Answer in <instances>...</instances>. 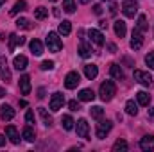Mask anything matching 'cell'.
<instances>
[{
	"label": "cell",
	"instance_id": "cell-50",
	"mask_svg": "<svg viewBox=\"0 0 154 152\" xmlns=\"http://www.w3.org/2000/svg\"><path fill=\"white\" fill-rule=\"evenodd\" d=\"M4 2H5V0H0V5H2V4H4Z\"/></svg>",
	"mask_w": 154,
	"mask_h": 152
},
{
	"label": "cell",
	"instance_id": "cell-18",
	"mask_svg": "<svg viewBox=\"0 0 154 152\" xmlns=\"http://www.w3.org/2000/svg\"><path fill=\"white\" fill-rule=\"evenodd\" d=\"M113 29H115V34L118 36V38H124L125 32H127V29H125V22H122V20H116L115 23H113Z\"/></svg>",
	"mask_w": 154,
	"mask_h": 152
},
{
	"label": "cell",
	"instance_id": "cell-16",
	"mask_svg": "<svg viewBox=\"0 0 154 152\" xmlns=\"http://www.w3.org/2000/svg\"><path fill=\"white\" fill-rule=\"evenodd\" d=\"M95 99V93H93V90H90V88H84V90H81L79 91V100H82V102H91Z\"/></svg>",
	"mask_w": 154,
	"mask_h": 152
},
{
	"label": "cell",
	"instance_id": "cell-44",
	"mask_svg": "<svg viewBox=\"0 0 154 152\" xmlns=\"http://www.w3.org/2000/svg\"><path fill=\"white\" fill-rule=\"evenodd\" d=\"M111 14H116V5L115 4H111Z\"/></svg>",
	"mask_w": 154,
	"mask_h": 152
},
{
	"label": "cell",
	"instance_id": "cell-14",
	"mask_svg": "<svg viewBox=\"0 0 154 152\" xmlns=\"http://www.w3.org/2000/svg\"><path fill=\"white\" fill-rule=\"evenodd\" d=\"M88 36H90V39H91L95 45H99V47L104 45V36H102L100 31H97V29H90V31H88Z\"/></svg>",
	"mask_w": 154,
	"mask_h": 152
},
{
	"label": "cell",
	"instance_id": "cell-10",
	"mask_svg": "<svg viewBox=\"0 0 154 152\" xmlns=\"http://www.w3.org/2000/svg\"><path fill=\"white\" fill-rule=\"evenodd\" d=\"M79 82H81V75L77 74V72H70L68 75L65 77V86L68 88V90H74L79 86Z\"/></svg>",
	"mask_w": 154,
	"mask_h": 152
},
{
	"label": "cell",
	"instance_id": "cell-51",
	"mask_svg": "<svg viewBox=\"0 0 154 152\" xmlns=\"http://www.w3.org/2000/svg\"><path fill=\"white\" fill-rule=\"evenodd\" d=\"M50 2H57V0H50Z\"/></svg>",
	"mask_w": 154,
	"mask_h": 152
},
{
	"label": "cell",
	"instance_id": "cell-48",
	"mask_svg": "<svg viewBox=\"0 0 154 152\" xmlns=\"http://www.w3.org/2000/svg\"><path fill=\"white\" fill-rule=\"evenodd\" d=\"M0 97H5V90L4 88H0Z\"/></svg>",
	"mask_w": 154,
	"mask_h": 152
},
{
	"label": "cell",
	"instance_id": "cell-26",
	"mask_svg": "<svg viewBox=\"0 0 154 152\" xmlns=\"http://www.w3.org/2000/svg\"><path fill=\"white\" fill-rule=\"evenodd\" d=\"M74 123H75V122H74V118H72L70 114H65V116L61 118V125H63L65 131H72V129H74Z\"/></svg>",
	"mask_w": 154,
	"mask_h": 152
},
{
	"label": "cell",
	"instance_id": "cell-6",
	"mask_svg": "<svg viewBox=\"0 0 154 152\" xmlns=\"http://www.w3.org/2000/svg\"><path fill=\"white\" fill-rule=\"evenodd\" d=\"M0 79L9 82L11 81V70H9V65H7V57L5 56H0Z\"/></svg>",
	"mask_w": 154,
	"mask_h": 152
},
{
	"label": "cell",
	"instance_id": "cell-37",
	"mask_svg": "<svg viewBox=\"0 0 154 152\" xmlns=\"http://www.w3.org/2000/svg\"><path fill=\"white\" fill-rule=\"evenodd\" d=\"M145 63H147V66L154 70V52H149L147 56H145Z\"/></svg>",
	"mask_w": 154,
	"mask_h": 152
},
{
	"label": "cell",
	"instance_id": "cell-34",
	"mask_svg": "<svg viewBox=\"0 0 154 152\" xmlns=\"http://www.w3.org/2000/svg\"><path fill=\"white\" fill-rule=\"evenodd\" d=\"M136 29H138L140 32H145V31H147V18H145L143 14H140V16H138V23H136Z\"/></svg>",
	"mask_w": 154,
	"mask_h": 152
},
{
	"label": "cell",
	"instance_id": "cell-22",
	"mask_svg": "<svg viewBox=\"0 0 154 152\" xmlns=\"http://www.w3.org/2000/svg\"><path fill=\"white\" fill-rule=\"evenodd\" d=\"M13 65H14V68L20 72V70H25L27 68V57L25 56H16L14 57V61H13Z\"/></svg>",
	"mask_w": 154,
	"mask_h": 152
},
{
	"label": "cell",
	"instance_id": "cell-13",
	"mask_svg": "<svg viewBox=\"0 0 154 152\" xmlns=\"http://www.w3.org/2000/svg\"><path fill=\"white\" fill-rule=\"evenodd\" d=\"M5 134H7V138L11 140V143H14V145L20 143V134H18V131H16L14 125H7V127H5Z\"/></svg>",
	"mask_w": 154,
	"mask_h": 152
},
{
	"label": "cell",
	"instance_id": "cell-30",
	"mask_svg": "<svg viewBox=\"0 0 154 152\" xmlns=\"http://www.w3.org/2000/svg\"><path fill=\"white\" fill-rule=\"evenodd\" d=\"M22 136H23V140H25V141H31V143L36 140V134H34V131H32L31 127H25V129L22 131Z\"/></svg>",
	"mask_w": 154,
	"mask_h": 152
},
{
	"label": "cell",
	"instance_id": "cell-39",
	"mask_svg": "<svg viewBox=\"0 0 154 152\" xmlns=\"http://www.w3.org/2000/svg\"><path fill=\"white\" fill-rule=\"evenodd\" d=\"M25 120H27V123H29V125H32V123H34V113H32V111H27Z\"/></svg>",
	"mask_w": 154,
	"mask_h": 152
},
{
	"label": "cell",
	"instance_id": "cell-5",
	"mask_svg": "<svg viewBox=\"0 0 154 152\" xmlns=\"http://www.w3.org/2000/svg\"><path fill=\"white\" fill-rule=\"evenodd\" d=\"M111 127H113V123H111L109 120H102V122L97 125V132H95V134H97V138H99V140H104V138H106V134L111 131Z\"/></svg>",
	"mask_w": 154,
	"mask_h": 152
},
{
	"label": "cell",
	"instance_id": "cell-29",
	"mask_svg": "<svg viewBox=\"0 0 154 152\" xmlns=\"http://www.w3.org/2000/svg\"><path fill=\"white\" fill-rule=\"evenodd\" d=\"M125 113L134 116V114L138 113V104H134V100H127L125 102Z\"/></svg>",
	"mask_w": 154,
	"mask_h": 152
},
{
	"label": "cell",
	"instance_id": "cell-11",
	"mask_svg": "<svg viewBox=\"0 0 154 152\" xmlns=\"http://www.w3.org/2000/svg\"><path fill=\"white\" fill-rule=\"evenodd\" d=\"M0 118L5 120V122L13 120V118H14V109H13L9 104H2V106H0Z\"/></svg>",
	"mask_w": 154,
	"mask_h": 152
},
{
	"label": "cell",
	"instance_id": "cell-35",
	"mask_svg": "<svg viewBox=\"0 0 154 152\" xmlns=\"http://www.w3.org/2000/svg\"><path fill=\"white\" fill-rule=\"evenodd\" d=\"M16 27H18V29H25V31H29L32 25H31V22H29L27 18H18V20H16Z\"/></svg>",
	"mask_w": 154,
	"mask_h": 152
},
{
	"label": "cell",
	"instance_id": "cell-2",
	"mask_svg": "<svg viewBox=\"0 0 154 152\" xmlns=\"http://www.w3.org/2000/svg\"><path fill=\"white\" fill-rule=\"evenodd\" d=\"M45 41H47V47H48L50 52H59L63 48V41L57 36V32H48Z\"/></svg>",
	"mask_w": 154,
	"mask_h": 152
},
{
	"label": "cell",
	"instance_id": "cell-8",
	"mask_svg": "<svg viewBox=\"0 0 154 152\" xmlns=\"http://www.w3.org/2000/svg\"><path fill=\"white\" fill-rule=\"evenodd\" d=\"M134 81H138L140 84L143 86H151L152 84V77L149 72H143V70H134Z\"/></svg>",
	"mask_w": 154,
	"mask_h": 152
},
{
	"label": "cell",
	"instance_id": "cell-3",
	"mask_svg": "<svg viewBox=\"0 0 154 152\" xmlns=\"http://www.w3.org/2000/svg\"><path fill=\"white\" fill-rule=\"evenodd\" d=\"M75 131H77V136L79 138H82V140H90L88 136H90V125H88V122L84 120V118H81V120H77L75 122Z\"/></svg>",
	"mask_w": 154,
	"mask_h": 152
},
{
	"label": "cell",
	"instance_id": "cell-19",
	"mask_svg": "<svg viewBox=\"0 0 154 152\" xmlns=\"http://www.w3.org/2000/svg\"><path fill=\"white\" fill-rule=\"evenodd\" d=\"M25 43V38H22V36H16V34H11L9 36V50L13 52L18 45H23Z\"/></svg>",
	"mask_w": 154,
	"mask_h": 152
},
{
	"label": "cell",
	"instance_id": "cell-41",
	"mask_svg": "<svg viewBox=\"0 0 154 152\" xmlns=\"http://www.w3.org/2000/svg\"><path fill=\"white\" fill-rule=\"evenodd\" d=\"M93 13H95V14H102V7H100L99 4H97V5H93Z\"/></svg>",
	"mask_w": 154,
	"mask_h": 152
},
{
	"label": "cell",
	"instance_id": "cell-9",
	"mask_svg": "<svg viewBox=\"0 0 154 152\" xmlns=\"http://www.w3.org/2000/svg\"><path fill=\"white\" fill-rule=\"evenodd\" d=\"M129 45H131L133 50H140L142 45H143V32H140L136 27H134V31H133V39H131Z\"/></svg>",
	"mask_w": 154,
	"mask_h": 152
},
{
	"label": "cell",
	"instance_id": "cell-40",
	"mask_svg": "<svg viewBox=\"0 0 154 152\" xmlns=\"http://www.w3.org/2000/svg\"><path fill=\"white\" fill-rule=\"evenodd\" d=\"M68 108H70L72 111H77V109H79V104H77L75 100H70V102H68Z\"/></svg>",
	"mask_w": 154,
	"mask_h": 152
},
{
	"label": "cell",
	"instance_id": "cell-7",
	"mask_svg": "<svg viewBox=\"0 0 154 152\" xmlns=\"http://www.w3.org/2000/svg\"><path fill=\"white\" fill-rule=\"evenodd\" d=\"M122 13L127 16V18H134L138 14V5L136 2H124L122 4Z\"/></svg>",
	"mask_w": 154,
	"mask_h": 152
},
{
	"label": "cell",
	"instance_id": "cell-15",
	"mask_svg": "<svg viewBox=\"0 0 154 152\" xmlns=\"http://www.w3.org/2000/svg\"><path fill=\"white\" fill-rule=\"evenodd\" d=\"M20 91H22L23 95H29V93H31V77L29 75L20 77Z\"/></svg>",
	"mask_w": 154,
	"mask_h": 152
},
{
	"label": "cell",
	"instance_id": "cell-45",
	"mask_svg": "<svg viewBox=\"0 0 154 152\" xmlns=\"http://www.w3.org/2000/svg\"><path fill=\"white\" fill-rule=\"evenodd\" d=\"M4 143H5V136H0V147H4Z\"/></svg>",
	"mask_w": 154,
	"mask_h": 152
},
{
	"label": "cell",
	"instance_id": "cell-43",
	"mask_svg": "<svg viewBox=\"0 0 154 152\" xmlns=\"http://www.w3.org/2000/svg\"><path fill=\"white\" fill-rule=\"evenodd\" d=\"M99 27H100V29H108V23H106L104 20H100V22H99Z\"/></svg>",
	"mask_w": 154,
	"mask_h": 152
},
{
	"label": "cell",
	"instance_id": "cell-23",
	"mask_svg": "<svg viewBox=\"0 0 154 152\" xmlns=\"http://www.w3.org/2000/svg\"><path fill=\"white\" fill-rule=\"evenodd\" d=\"M136 100H138L140 106H149V102H151V95H149L147 91H138V93H136Z\"/></svg>",
	"mask_w": 154,
	"mask_h": 152
},
{
	"label": "cell",
	"instance_id": "cell-47",
	"mask_svg": "<svg viewBox=\"0 0 154 152\" xmlns=\"http://www.w3.org/2000/svg\"><path fill=\"white\" fill-rule=\"evenodd\" d=\"M149 118H152L154 120V108H151V111H149Z\"/></svg>",
	"mask_w": 154,
	"mask_h": 152
},
{
	"label": "cell",
	"instance_id": "cell-33",
	"mask_svg": "<svg viewBox=\"0 0 154 152\" xmlns=\"http://www.w3.org/2000/svg\"><path fill=\"white\" fill-rule=\"evenodd\" d=\"M63 9L66 11V13H75V0H63Z\"/></svg>",
	"mask_w": 154,
	"mask_h": 152
},
{
	"label": "cell",
	"instance_id": "cell-4",
	"mask_svg": "<svg viewBox=\"0 0 154 152\" xmlns=\"http://www.w3.org/2000/svg\"><path fill=\"white\" fill-rule=\"evenodd\" d=\"M63 104H65V97H63V93H59V91H56L52 97H50V111H59L61 108H63Z\"/></svg>",
	"mask_w": 154,
	"mask_h": 152
},
{
	"label": "cell",
	"instance_id": "cell-38",
	"mask_svg": "<svg viewBox=\"0 0 154 152\" xmlns=\"http://www.w3.org/2000/svg\"><path fill=\"white\" fill-rule=\"evenodd\" d=\"M39 68H41L43 72H47V70H52V68H54V61H43Z\"/></svg>",
	"mask_w": 154,
	"mask_h": 152
},
{
	"label": "cell",
	"instance_id": "cell-49",
	"mask_svg": "<svg viewBox=\"0 0 154 152\" xmlns=\"http://www.w3.org/2000/svg\"><path fill=\"white\" fill-rule=\"evenodd\" d=\"M79 2H81V4H90L91 0H79Z\"/></svg>",
	"mask_w": 154,
	"mask_h": 152
},
{
	"label": "cell",
	"instance_id": "cell-32",
	"mask_svg": "<svg viewBox=\"0 0 154 152\" xmlns=\"http://www.w3.org/2000/svg\"><path fill=\"white\" fill-rule=\"evenodd\" d=\"M127 150V141L125 140H116L113 145V152H125Z\"/></svg>",
	"mask_w": 154,
	"mask_h": 152
},
{
	"label": "cell",
	"instance_id": "cell-31",
	"mask_svg": "<svg viewBox=\"0 0 154 152\" xmlns=\"http://www.w3.org/2000/svg\"><path fill=\"white\" fill-rule=\"evenodd\" d=\"M90 114H91V118H95V120H100V118L104 116V109H102L100 106H93V108L90 109Z\"/></svg>",
	"mask_w": 154,
	"mask_h": 152
},
{
	"label": "cell",
	"instance_id": "cell-42",
	"mask_svg": "<svg viewBox=\"0 0 154 152\" xmlns=\"http://www.w3.org/2000/svg\"><path fill=\"white\" fill-rule=\"evenodd\" d=\"M43 97H45V90H43V88H39V90H38V99H43Z\"/></svg>",
	"mask_w": 154,
	"mask_h": 152
},
{
	"label": "cell",
	"instance_id": "cell-20",
	"mask_svg": "<svg viewBox=\"0 0 154 152\" xmlns=\"http://www.w3.org/2000/svg\"><path fill=\"white\" fill-rule=\"evenodd\" d=\"M29 48H31V52H32L34 56H41V54H43V43H41L39 39H32V41L29 43Z\"/></svg>",
	"mask_w": 154,
	"mask_h": 152
},
{
	"label": "cell",
	"instance_id": "cell-27",
	"mask_svg": "<svg viewBox=\"0 0 154 152\" xmlns=\"http://www.w3.org/2000/svg\"><path fill=\"white\" fill-rule=\"evenodd\" d=\"M25 9H27V2H25V0H18V2L13 5V9H11V14L14 16V14L22 13V11H25Z\"/></svg>",
	"mask_w": 154,
	"mask_h": 152
},
{
	"label": "cell",
	"instance_id": "cell-46",
	"mask_svg": "<svg viewBox=\"0 0 154 152\" xmlns=\"http://www.w3.org/2000/svg\"><path fill=\"white\" fill-rule=\"evenodd\" d=\"M108 48H109L111 52H116V47H115V45H108Z\"/></svg>",
	"mask_w": 154,
	"mask_h": 152
},
{
	"label": "cell",
	"instance_id": "cell-12",
	"mask_svg": "<svg viewBox=\"0 0 154 152\" xmlns=\"http://www.w3.org/2000/svg\"><path fill=\"white\" fill-rule=\"evenodd\" d=\"M140 149H142V150H145V152L154 150V136H151V134L143 136V138L140 140Z\"/></svg>",
	"mask_w": 154,
	"mask_h": 152
},
{
	"label": "cell",
	"instance_id": "cell-1",
	"mask_svg": "<svg viewBox=\"0 0 154 152\" xmlns=\"http://www.w3.org/2000/svg\"><path fill=\"white\" fill-rule=\"evenodd\" d=\"M99 95H100V99L104 100V102H109L113 97L116 95V86L113 81H104L102 84H100V90H99Z\"/></svg>",
	"mask_w": 154,
	"mask_h": 152
},
{
	"label": "cell",
	"instance_id": "cell-36",
	"mask_svg": "<svg viewBox=\"0 0 154 152\" xmlns=\"http://www.w3.org/2000/svg\"><path fill=\"white\" fill-rule=\"evenodd\" d=\"M47 16H48V9H45V7H38L34 11V18L36 20H45Z\"/></svg>",
	"mask_w": 154,
	"mask_h": 152
},
{
	"label": "cell",
	"instance_id": "cell-28",
	"mask_svg": "<svg viewBox=\"0 0 154 152\" xmlns=\"http://www.w3.org/2000/svg\"><path fill=\"white\" fill-rule=\"evenodd\" d=\"M72 32V23L68 22V20H63L61 23H59V34H63V36H68Z\"/></svg>",
	"mask_w": 154,
	"mask_h": 152
},
{
	"label": "cell",
	"instance_id": "cell-21",
	"mask_svg": "<svg viewBox=\"0 0 154 152\" xmlns=\"http://www.w3.org/2000/svg\"><path fill=\"white\" fill-rule=\"evenodd\" d=\"M109 74H111V77L116 79V81H122V79H124V72H122L120 65H116V63H113V65L109 66Z\"/></svg>",
	"mask_w": 154,
	"mask_h": 152
},
{
	"label": "cell",
	"instance_id": "cell-25",
	"mask_svg": "<svg viewBox=\"0 0 154 152\" xmlns=\"http://www.w3.org/2000/svg\"><path fill=\"white\" fill-rule=\"evenodd\" d=\"M38 113H39V116H41V120H43V125L50 127V125H52V116L48 114V111H47L45 108H38Z\"/></svg>",
	"mask_w": 154,
	"mask_h": 152
},
{
	"label": "cell",
	"instance_id": "cell-24",
	"mask_svg": "<svg viewBox=\"0 0 154 152\" xmlns=\"http://www.w3.org/2000/svg\"><path fill=\"white\" fill-rule=\"evenodd\" d=\"M97 74H99V68L95 66V65H86L84 66V75H86V79H95L97 77Z\"/></svg>",
	"mask_w": 154,
	"mask_h": 152
},
{
	"label": "cell",
	"instance_id": "cell-17",
	"mask_svg": "<svg viewBox=\"0 0 154 152\" xmlns=\"http://www.w3.org/2000/svg\"><path fill=\"white\" fill-rule=\"evenodd\" d=\"M91 54H93L91 47H90L86 41H82V43L79 45V56H81V57H84V59H88V57H91Z\"/></svg>",
	"mask_w": 154,
	"mask_h": 152
}]
</instances>
